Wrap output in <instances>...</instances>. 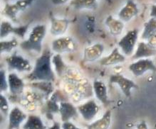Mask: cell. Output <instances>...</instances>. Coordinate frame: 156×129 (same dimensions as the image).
I'll list each match as a JSON object with an SVG mask.
<instances>
[{
    "label": "cell",
    "instance_id": "obj_1",
    "mask_svg": "<svg viewBox=\"0 0 156 129\" xmlns=\"http://www.w3.org/2000/svg\"><path fill=\"white\" fill-rule=\"evenodd\" d=\"M63 81L65 86L71 91L74 95L86 98L92 95L93 86L85 77L81 75L77 70L67 67L64 75H62Z\"/></svg>",
    "mask_w": 156,
    "mask_h": 129
},
{
    "label": "cell",
    "instance_id": "obj_2",
    "mask_svg": "<svg viewBox=\"0 0 156 129\" xmlns=\"http://www.w3.org/2000/svg\"><path fill=\"white\" fill-rule=\"evenodd\" d=\"M51 53L46 50L35 62L34 67L27 79L31 82H54L55 73L52 69Z\"/></svg>",
    "mask_w": 156,
    "mask_h": 129
},
{
    "label": "cell",
    "instance_id": "obj_3",
    "mask_svg": "<svg viewBox=\"0 0 156 129\" xmlns=\"http://www.w3.org/2000/svg\"><path fill=\"white\" fill-rule=\"evenodd\" d=\"M46 28L43 24L35 26L31 29L28 39L20 43V48L27 51H34L41 53L42 51V44L45 39Z\"/></svg>",
    "mask_w": 156,
    "mask_h": 129
},
{
    "label": "cell",
    "instance_id": "obj_4",
    "mask_svg": "<svg viewBox=\"0 0 156 129\" xmlns=\"http://www.w3.org/2000/svg\"><path fill=\"white\" fill-rule=\"evenodd\" d=\"M138 29H132L128 31L119 41L118 46L121 48L124 56H132L134 54L135 47L138 39Z\"/></svg>",
    "mask_w": 156,
    "mask_h": 129
},
{
    "label": "cell",
    "instance_id": "obj_5",
    "mask_svg": "<svg viewBox=\"0 0 156 129\" xmlns=\"http://www.w3.org/2000/svg\"><path fill=\"white\" fill-rule=\"evenodd\" d=\"M78 48V43L71 36H62L54 39L51 43V50L56 54L68 53L75 52Z\"/></svg>",
    "mask_w": 156,
    "mask_h": 129
},
{
    "label": "cell",
    "instance_id": "obj_6",
    "mask_svg": "<svg viewBox=\"0 0 156 129\" xmlns=\"http://www.w3.org/2000/svg\"><path fill=\"white\" fill-rule=\"evenodd\" d=\"M8 69L20 73H30L33 70L32 65L29 60L21 55L14 53L6 59Z\"/></svg>",
    "mask_w": 156,
    "mask_h": 129
},
{
    "label": "cell",
    "instance_id": "obj_7",
    "mask_svg": "<svg viewBox=\"0 0 156 129\" xmlns=\"http://www.w3.org/2000/svg\"><path fill=\"white\" fill-rule=\"evenodd\" d=\"M34 0H17L14 3H6L2 10L4 14L12 22H17V15L20 12L27 9Z\"/></svg>",
    "mask_w": 156,
    "mask_h": 129
},
{
    "label": "cell",
    "instance_id": "obj_8",
    "mask_svg": "<svg viewBox=\"0 0 156 129\" xmlns=\"http://www.w3.org/2000/svg\"><path fill=\"white\" fill-rule=\"evenodd\" d=\"M129 71L133 74L136 77H140L148 71L155 72L156 66L152 60L147 58L139 59L136 62L133 63L128 66Z\"/></svg>",
    "mask_w": 156,
    "mask_h": 129
},
{
    "label": "cell",
    "instance_id": "obj_9",
    "mask_svg": "<svg viewBox=\"0 0 156 129\" xmlns=\"http://www.w3.org/2000/svg\"><path fill=\"white\" fill-rule=\"evenodd\" d=\"M110 82L115 84L121 89L126 97H130L133 89H138V87L132 80L128 79L121 74H115L110 77Z\"/></svg>",
    "mask_w": 156,
    "mask_h": 129
},
{
    "label": "cell",
    "instance_id": "obj_10",
    "mask_svg": "<svg viewBox=\"0 0 156 129\" xmlns=\"http://www.w3.org/2000/svg\"><path fill=\"white\" fill-rule=\"evenodd\" d=\"M29 24L21 26H13L9 22H2L1 23V39L7 37L9 34H15L20 38L24 39L28 31Z\"/></svg>",
    "mask_w": 156,
    "mask_h": 129
},
{
    "label": "cell",
    "instance_id": "obj_11",
    "mask_svg": "<svg viewBox=\"0 0 156 129\" xmlns=\"http://www.w3.org/2000/svg\"><path fill=\"white\" fill-rule=\"evenodd\" d=\"M138 13L139 9L137 4L133 0H128L119 12V18L124 23L128 22L136 17Z\"/></svg>",
    "mask_w": 156,
    "mask_h": 129
},
{
    "label": "cell",
    "instance_id": "obj_12",
    "mask_svg": "<svg viewBox=\"0 0 156 129\" xmlns=\"http://www.w3.org/2000/svg\"><path fill=\"white\" fill-rule=\"evenodd\" d=\"M78 111L83 119L87 121L93 120L99 111V107L94 99L86 101L78 107Z\"/></svg>",
    "mask_w": 156,
    "mask_h": 129
},
{
    "label": "cell",
    "instance_id": "obj_13",
    "mask_svg": "<svg viewBox=\"0 0 156 129\" xmlns=\"http://www.w3.org/2000/svg\"><path fill=\"white\" fill-rule=\"evenodd\" d=\"M50 33L54 36H60L66 32L69 28V21L65 19H58L52 14L50 15Z\"/></svg>",
    "mask_w": 156,
    "mask_h": 129
},
{
    "label": "cell",
    "instance_id": "obj_14",
    "mask_svg": "<svg viewBox=\"0 0 156 129\" xmlns=\"http://www.w3.org/2000/svg\"><path fill=\"white\" fill-rule=\"evenodd\" d=\"M105 47L103 44L98 43L86 48L83 51V60L85 62L92 63L101 58L104 52Z\"/></svg>",
    "mask_w": 156,
    "mask_h": 129
},
{
    "label": "cell",
    "instance_id": "obj_15",
    "mask_svg": "<svg viewBox=\"0 0 156 129\" xmlns=\"http://www.w3.org/2000/svg\"><path fill=\"white\" fill-rule=\"evenodd\" d=\"M156 55V48L152 47L147 43L140 42L137 45L136 50L131 56L132 60L147 58L150 57L155 56Z\"/></svg>",
    "mask_w": 156,
    "mask_h": 129
},
{
    "label": "cell",
    "instance_id": "obj_16",
    "mask_svg": "<svg viewBox=\"0 0 156 129\" xmlns=\"http://www.w3.org/2000/svg\"><path fill=\"white\" fill-rule=\"evenodd\" d=\"M27 118V116L17 107H14L9 114L8 129H19L20 125Z\"/></svg>",
    "mask_w": 156,
    "mask_h": 129
},
{
    "label": "cell",
    "instance_id": "obj_17",
    "mask_svg": "<svg viewBox=\"0 0 156 129\" xmlns=\"http://www.w3.org/2000/svg\"><path fill=\"white\" fill-rule=\"evenodd\" d=\"M9 90L10 92L14 95H20L22 94L25 87V83L22 78L17 74L12 73L7 76Z\"/></svg>",
    "mask_w": 156,
    "mask_h": 129
},
{
    "label": "cell",
    "instance_id": "obj_18",
    "mask_svg": "<svg viewBox=\"0 0 156 129\" xmlns=\"http://www.w3.org/2000/svg\"><path fill=\"white\" fill-rule=\"evenodd\" d=\"M126 58V56L119 51V48H115L108 56L101 59L100 64L102 66H113L124 63Z\"/></svg>",
    "mask_w": 156,
    "mask_h": 129
},
{
    "label": "cell",
    "instance_id": "obj_19",
    "mask_svg": "<svg viewBox=\"0 0 156 129\" xmlns=\"http://www.w3.org/2000/svg\"><path fill=\"white\" fill-rule=\"evenodd\" d=\"M78 109L72 104L68 101H61L59 104V113L63 122L70 121L71 119L78 116Z\"/></svg>",
    "mask_w": 156,
    "mask_h": 129
},
{
    "label": "cell",
    "instance_id": "obj_20",
    "mask_svg": "<svg viewBox=\"0 0 156 129\" xmlns=\"http://www.w3.org/2000/svg\"><path fill=\"white\" fill-rule=\"evenodd\" d=\"M105 24L111 35L113 36H118L121 35L125 28V24L123 22H122L119 19L114 18L112 16H109L106 18Z\"/></svg>",
    "mask_w": 156,
    "mask_h": 129
},
{
    "label": "cell",
    "instance_id": "obj_21",
    "mask_svg": "<svg viewBox=\"0 0 156 129\" xmlns=\"http://www.w3.org/2000/svg\"><path fill=\"white\" fill-rule=\"evenodd\" d=\"M93 91H94L96 98L103 104H108L107 87L105 83L101 80H96L93 82Z\"/></svg>",
    "mask_w": 156,
    "mask_h": 129
},
{
    "label": "cell",
    "instance_id": "obj_22",
    "mask_svg": "<svg viewBox=\"0 0 156 129\" xmlns=\"http://www.w3.org/2000/svg\"><path fill=\"white\" fill-rule=\"evenodd\" d=\"M111 122V111H106L102 118L96 121L87 126L88 129H108Z\"/></svg>",
    "mask_w": 156,
    "mask_h": 129
},
{
    "label": "cell",
    "instance_id": "obj_23",
    "mask_svg": "<svg viewBox=\"0 0 156 129\" xmlns=\"http://www.w3.org/2000/svg\"><path fill=\"white\" fill-rule=\"evenodd\" d=\"M23 129H46V126L39 116L29 115L23 125Z\"/></svg>",
    "mask_w": 156,
    "mask_h": 129
},
{
    "label": "cell",
    "instance_id": "obj_24",
    "mask_svg": "<svg viewBox=\"0 0 156 129\" xmlns=\"http://www.w3.org/2000/svg\"><path fill=\"white\" fill-rule=\"evenodd\" d=\"M98 0H71L70 5L75 9H96Z\"/></svg>",
    "mask_w": 156,
    "mask_h": 129
},
{
    "label": "cell",
    "instance_id": "obj_25",
    "mask_svg": "<svg viewBox=\"0 0 156 129\" xmlns=\"http://www.w3.org/2000/svg\"><path fill=\"white\" fill-rule=\"evenodd\" d=\"M156 33V19L151 18L145 23L144 28L142 34H141V39L143 40L147 41L150 37Z\"/></svg>",
    "mask_w": 156,
    "mask_h": 129
},
{
    "label": "cell",
    "instance_id": "obj_26",
    "mask_svg": "<svg viewBox=\"0 0 156 129\" xmlns=\"http://www.w3.org/2000/svg\"><path fill=\"white\" fill-rule=\"evenodd\" d=\"M51 62L52 64L54 65V68H55L56 74L59 77H62L68 67L63 60L61 54H56L52 56Z\"/></svg>",
    "mask_w": 156,
    "mask_h": 129
},
{
    "label": "cell",
    "instance_id": "obj_27",
    "mask_svg": "<svg viewBox=\"0 0 156 129\" xmlns=\"http://www.w3.org/2000/svg\"><path fill=\"white\" fill-rule=\"evenodd\" d=\"M19 46V42L16 39H12L11 40H2L0 42V51L2 53H9L14 48Z\"/></svg>",
    "mask_w": 156,
    "mask_h": 129
},
{
    "label": "cell",
    "instance_id": "obj_28",
    "mask_svg": "<svg viewBox=\"0 0 156 129\" xmlns=\"http://www.w3.org/2000/svg\"><path fill=\"white\" fill-rule=\"evenodd\" d=\"M9 90L8 79L6 75V72L4 70L0 71V91L1 92H5Z\"/></svg>",
    "mask_w": 156,
    "mask_h": 129
},
{
    "label": "cell",
    "instance_id": "obj_29",
    "mask_svg": "<svg viewBox=\"0 0 156 129\" xmlns=\"http://www.w3.org/2000/svg\"><path fill=\"white\" fill-rule=\"evenodd\" d=\"M0 109H1L2 114H3L4 116H7L8 114H9V102H8L7 98L3 94H1V96H0Z\"/></svg>",
    "mask_w": 156,
    "mask_h": 129
},
{
    "label": "cell",
    "instance_id": "obj_30",
    "mask_svg": "<svg viewBox=\"0 0 156 129\" xmlns=\"http://www.w3.org/2000/svg\"><path fill=\"white\" fill-rule=\"evenodd\" d=\"M62 128L63 129H81L79 127L75 126L74 124L70 121L67 122H63L62 124Z\"/></svg>",
    "mask_w": 156,
    "mask_h": 129
},
{
    "label": "cell",
    "instance_id": "obj_31",
    "mask_svg": "<svg viewBox=\"0 0 156 129\" xmlns=\"http://www.w3.org/2000/svg\"><path fill=\"white\" fill-rule=\"evenodd\" d=\"M146 41L150 46L156 48V33L153 36H152L151 37H150Z\"/></svg>",
    "mask_w": 156,
    "mask_h": 129
},
{
    "label": "cell",
    "instance_id": "obj_32",
    "mask_svg": "<svg viewBox=\"0 0 156 129\" xmlns=\"http://www.w3.org/2000/svg\"><path fill=\"white\" fill-rule=\"evenodd\" d=\"M151 18L156 19V5H152L151 7V12H150Z\"/></svg>",
    "mask_w": 156,
    "mask_h": 129
},
{
    "label": "cell",
    "instance_id": "obj_33",
    "mask_svg": "<svg viewBox=\"0 0 156 129\" xmlns=\"http://www.w3.org/2000/svg\"><path fill=\"white\" fill-rule=\"evenodd\" d=\"M52 4L55 5H62L68 2L69 0H51Z\"/></svg>",
    "mask_w": 156,
    "mask_h": 129
},
{
    "label": "cell",
    "instance_id": "obj_34",
    "mask_svg": "<svg viewBox=\"0 0 156 129\" xmlns=\"http://www.w3.org/2000/svg\"><path fill=\"white\" fill-rule=\"evenodd\" d=\"M137 129H147V126L145 121H143L137 126Z\"/></svg>",
    "mask_w": 156,
    "mask_h": 129
},
{
    "label": "cell",
    "instance_id": "obj_35",
    "mask_svg": "<svg viewBox=\"0 0 156 129\" xmlns=\"http://www.w3.org/2000/svg\"><path fill=\"white\" fill-rule=\"evenodd\" d=\"M48 129H61L60 124L58 122H54V124L50 127Z\"/></svg>",
    "mask_w": 156,
    "mask_h": 129
}]
</instances>
